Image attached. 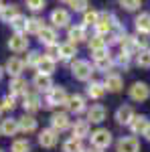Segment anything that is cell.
<instances>
[{"label": "cell", "mask_w": 150, "mask_h": 152, "mask_svg": "<svg viewBox=\"0 0 150 152\" xmlns=\"http://www.w3.org/2000/svg\"><path fill=\"white\" fill-rule=\"evenodd\" d=\"M116 24H118V20H116L110 12H100V18L95 23V31H97V35L105 37V35L112 33V28H114Z\"/></svg>", "instance_id": "obj_1"}, {"label": "cell", "mask_w": 150, "mask_h": 152, "mask_svg": "<svg viewBox=\"0 0 150 152\" xmlns=\"http://www.w3.org/2000/svg\"><path fill=\"white\" fill-rule=\"evenodd\" d=\"M89 138H91L93 148H97V150H105V148L112 144V132H110V130L100 128V130H95V132H91Z\"/></svg>", "instance_id": "obj_2"}, {"label": "cell", "mask_w": 150, "mask_h": 152, "mask_svg": "<svg viewBox=\"0 0 150 152\" xmlns=\"http://www.w3.org/2000/svg\"><path fill=\"white\" fill-rule=\"evenodd\" d=\"M67 94L63 87H53L47 91V107H57V105H65L67 104Z\"/></svg>", "instance_id": "obj_3"}, {"label": "cell", "mask_w": 150, "mask_h": 152, "mask_svg": "<svg viewBox=\"0 0 150 152\" xmlns=\"http://www.w3.org/2000/svg\"><path fill=\"white\" fill-rule=\"evenodd\" d=\"M71 73H73V77L75 79H79V81H87L89 77H91V65L87 63V61H81L77 59L73 65H71Z\"/></svg>", "instance_id": "obj_4"}, {"label": "cell", "mask_w": 150, "mask_h": 152, "mask_svg": "<svg viewBox=\"0 0 150 152\" xmlns=\"http://www.w3.org/2000/svg\"><path fill=\"white\" fill-rule=\"evenodd\" d=\"M59 140V132H55L53 128H47V130H41L39 132V144L43 148H53Z\"/></svg>", "instance_id": "obj_5"}, {"label": "cell", "mask_w": 150, "mask_h": 152, "mask_svg": "<svg viewBox=\"0 0 150 152\" xmlns=\"http://www.w3.org/2000/svg\"><path fill=\"white\" fill-rule=\"evenodd\" d=\"M130 97H132L134 102H146L150 97V87L142 81L134 83V85L130 87Z\"/></svg>", "instance_id": "obj_6"}, {"label": "cell", "mask_w": 150, "mask_h": 152, "mask_svg": "<svg viewBox=\"0 0 150 152\" xmlns=\"http://www.w3.org/2000/svg\"><path fill=\"white\" fill-rule=\"evenodd\" d=\"M51 23L55 28H65V26H69L71 23V16L67 10H63V8H55V10L51 12Z\"/></svg>", "instance_id": "obj_7"}, {"label": "cell", "mask_w": 150, "mask_h": 152, "mask_svg": "<svg viewBox=\"0 0 150 152\" xmlns=\"http://www.w3.org/2000/svg\"><path fill=\"white\" fill-rule=\"evenodd\" d=\"M108 116V112H105V107L102 104H95L89 107V112H87V122L89 124H102Z\"/></svg>", "instance_id": "obj_8"}, {"label": "cell", "mask_w": 150, "mask_h": 152, "mask_svg": "<svg viewBox=\"0 0 150 152\" xmlns=\"http://www.w3.org/2000/svg\"><path fill=\"white\" fill-rule=\"evenodd\" d=\"M69 116L67 114H63V112H57V114H53L51 116V128L55 130V132H65V130L69 128Z\"/></svg>", "instance_id": "obj_9"}, {"label": "cell", "mask_w": 150, "mask_h": 152, "mask_svg": "<svg viewBox=\"0 0 150 152\" xmlns=\"http://www.w3.org/2000/svg\"><path fill=\"white\" fill-rule=\"evenodd\" d=\"M39 41L45 45V47H49V45H55L57 43V31H55V26H43L41 31H39Z\"/></svg>", "instance_id": "obj_10"}, {"label": "cell", "mask_w": 150, "mask_h": 152, "mask_svg": "<svg viewBox=\"0 0 150 152\" xmlns=\"http://www.w3.org/2000/svg\"><path fill=\"white\" fill-rule=\"evenodd\" d=\"M8 49L14 51V53H24L26 49H29V39L24 35H18V33H14L10 41H8Z\"/></svg>", "instance_id": "obj_11"}, {"label": "cell", "mask_w": 150, "mask_h": 152, "mask_svg": "<svg viewBox=\"0 0 150 152\" xmlns=\"http://www.w3.org/2000/svg\"><path fill=\"white\" fill-rule=\"evenodd\" d=\"M104 87L108 89V91L118 94V91L124 87V79H122L118 73H108V77H105V81H104Z\"/></svg>", "instance_id": "obj_12"}, {"label": "cell", "mask_w": 150, "mask_h": 152, "mask_svg": "<svg viewBox=\"0 0 150 152\" xmlns=\"http://www.w3.org/2000/svg\"><path fill=\"white\" fill-rule=\"evenodd\" d=\"M10 95L14 97V95H26L29 94V83L24 81L23 77H12V81H10Z\"/></svg>", "instance_id": "obj_13"}, {"label": "cell", "mask_w": 150, "mask_h": 152, "mask_svg": "<svg viewBox=\"0 0 150 152\" xmlns=\"http://www.w3.org/2000/svg\"><path fill=\"white\" fill-rule=\"evenodd\" d=\"M118 152H140V142L134 136L122 138L118 142Z\"/></svg>", "instance_id": "obj_14"}, {"label": "cell", "mask_w": 150, "mask_h": 152, "mask_svg": "<svg viewBox=\"0 0 150 152\" xmlns=\"http://www.w3.org/2000/svg\"><path fill=\"white\" fill-rule=\"evenodd\" d=\"M140 51V45H138V41H136V37H128L126 35V39L122 41V53H126V55H138Z\"/></svg>", "instance_id": "obj_15"}, {"label": "cell", "mask_w": 150, "mask_h": 152, "mask_svg": "<svg viewBox=\"0 0 150 152\" xmlns=\"http://www.w3.org/2000/svg\"><path fill=\"white\" fill-rule=\"evenodd\" d=\"M134 116H136V114H134V107H132V105H120L118 112H116L118 124H130Z\"/></svg>", "instance_id": "obj_16"}, {"label": "cell", "mask_w": 150, "mask_h": 152, "mask_svg": "<svg viewBox=\"0 0 150 152\" xmlns=\"http://www.w3.org/2000/svg\"><path fill=\"white\" fill-rule=\"evenodd\" d=\"M0 132H2L4 136H16V134L20 132V128H18V120H14V118H6V120H2Z\"/></svg>", "instance_id": "obj_17"}, {"label": "cell", "mask_w": 150, "mask_h": 152, "mask_svg": "<svg viewBox=\"0 0 150 152\" xmlns=\"http://www.w3.org/2000/svg\"><path fill=\"white\" fill-rule=\"evenodd\" d=\"M67 110H69L71 114H81L83 110H85V99H83V95H71L69 99H67Z\"/></svg>", "instance_id": "obj_18"}, {"label": "cell", "mask_w": 150, "mask_h": 152, "mask_svg": "<svg viewBox=\"0 0 150 152\" xmlns=\"http://www.w3.org/2000/svg\"><path fill=\"white\" fill-rule=\"evenodd\" d=\"M67 39H69V43H73V45H77L79 41H85V39H87L85 26H83V24H79V26H69Z\"/></svg>", "instance_id": "obj_19"}, {"label": "cell", "mask_w": 150, "mask_h": 152, "mask_svg": "<svg viewBox=\"0 0 150 152\" xmlns=\"http://www.w3.org/2000/svg\"><path fill=\"white\" fill-rule=\"evenodd\" d=\"M24 69V61L18 57H12L8 59V63H6V73H10L12 77H20V73Z\"/></svg>", "instance_id": "obj_20"}, {"label": "cell", "mask_w": 150, "mask_h": 152, "mask_svg": "<svg viewBox=\"0 0 150 152\" xmlns=\"http://www.w3.org/2000/svg\"><path fill=\"white\" fill-rule=\"evenodd\" d=\"M33 85H35L39 91H49V89H53V81H51V75H43V73H37L35 79H33Z\"/></svg>", "instance_id": "obj_21"}, {"label": "cell", "mask_w": 150, "mask_h": 152, "mask_svg": "<svg viewBox=\"0 0 150 152\" xmlns=\"http://www.w3.org/2000/svg\"><path fill=\"white\" fill-rule=\"evenodd\" d=\"M128 126H130V130H132V134H144V130L148 128V120H146L144 116H134Z\"/></svg>", "instance_id": "obj_22"}, {"label": "cell", "mask_w": 150, "mask_h": 152, "mask_svg": "<svg viewBox=\"0 0 150 152\" xmlns=\"http://www.w3.org/2000/svg\"><path fill=\"white\" fill-rule=\"evenodd\" d=\"M89 136V122L87 120H79V122H75V126H73V138H87Z\"/></svg>", "instance_id": "obj_23"}, {"label": "cell", "mask_w": 150, "mask_h": 152, "mask_svg": "<svg viewBox=\"0 0 150 152\" xmlns=\"http://www.w3.org/2000/svg\"><path fill=\"white\" fill-rule=\"evenodd\" d=\"M18 128H20V132H24V134H31V132L37 130V120L33 116H26V114H24L23 118H18Z\"/></svg>", "instance_id": "obj_24"}, {"label": "cell", "mask_w": 150, "mask_h": 152, "mask_svg": "<svg viewBox=\"0 0 150 152\" xmlns=\"http://www.w3.org/2000/svg\"><path fill=\"white\" fill-rule=\"evenodd\" d=\"M77 55V47L73 45V43H63V45H59V59H63V61H67V59H73Z\"/></svg>", "instance_id": "obj_25"}, {"label": "cell", "mask_w": 150, "mask_h": 152, "mask_svg": "<svg viewBox=\"0 0 150 152\" xmlns=\"http://www.w3.org/2000/svg\"><path fill=\"white\" fill-rule=\"evenodd\" d=\"M23 107L24 112H37L39 107H41V99H39V95L35 94H26L23 99Z\"/></svg>", "instance_id": "obj_26"}, {"label": "cell", "mask_w": 150, "mask_h": 152, "mask_svg": "<svg viewBox=\"0 0 150 152\" xmlns=\"http://www.w3.org/2000/svg\"><path fill=\"white\" fill-rule=\"evenodd\" d=\"M37 71H39V73H43V75H51V73L55 71V59H51V57H47V55H43L41 63L37 65Z\"/></svg>", "instance_id": "obj_27"}, {"label": "cell", "mask_w": 150, "mask_h": 152, "mask_svg": "<svg viewBox=\"0 0 150 152\" xmlns=\"http://www.w3.org/2000/svg\"><path fill=\"white\" fill-rule=\"evenodd\" d=\"M16 14H18V6H16V4H4L2 10H0V18H2L4 23L10 24V20L16 16Z\"/></svg>", "instance_id": "obj_28"}, {"label": "cell", "mask_w": 150, "mask_h": 152, "mask_svg": "<svg viewBox=\"0 0 150 152\" xmlns=\"http://www.w3.org/2000/svg\"><path fill=\"white\" fill-rule=\"evenodd\" d=\"M105 94V87L104 83H97V81H91L87 85V95L91 97V99H100L102 95Z\"/></svg>", "instance_id": "obj_29"}, {"label": "cell", "mask_w": 150, "mask_h": 152, "mask_svg": "<svg viewBox=\"0 0 150 152\" xmlns=\"http://www.w3.org/2000/svg\"><path fill=\"white\" fill-rule=\"evenodd\" d=\"M10 26H12V31H14V33L24 35V33H26V18H24L23 14H16V16L10 20Z\"/></svg>", "instance_id": "obj_30"}, {"label": "cell", "mask_w": 150, "mask_h": 152, "mask_svg": "<svg viewBox=\"0 0 150 152\" xmlns=\"http://www.w3.org/2000/svg\"><path fill=\"white\" fill-rule=\"evenodd\" d=\"M45 24L39 16H33V18H26V33L29 35H39V31L43 28Z\"/></svg>", "instance_id": "obj_31"}, {"label": "cell", "mask_w": 150, "mask_h": 152, "mask_svg": "<svg viewBox=\"0 0 150 152\" xmlns=\"http://www.w3.org/2000/svg\"><path fill=\"white\" fill-rule=\"evenodd\" d=\"M136 28H138V33H150V14L148 12H142L136 18Z\"/></svg>", "instance_id": "obj_32"}, {"label": "cell", "mask_w": 150, "mask_h": 152, "mask_svg": "<svg viewBox=\"0 0 150 152\" xmlns=\"http://www.w3.org/2000/svg\"><path fill=\"white\" fill-rule=\"evenodd\" d=\"M112 67H114V59L110 57V55L95 59V69H97V71H105V73H108V71L112 69Z\"/></svg>", "instance_id": "obj_33"}, {"label": "cell", "mask_w": 150, "mask_h": 152, "mask_svg": "<svg viewBox=\"0 0 150 152\" xmlns=\"http://www.w3.org/2000/svg\"><path fill=\"white\" fill-rule=\"evenodd\" d=\"M63 152H83L81 140L79 138H69V140H65V144H63Z\"/></svg>", "instance_id": "obj_34"}, {"label": "cell", "mask_w": 150, "mask_h": 152, "mask_svg": "<svg viewBox=\"0 0 150 152\" xmlns=\"http://www.w3.org/2000/svg\"><path fill=\"white\" fill-rule=\"evenodd\" d=\"M105 47H108V43H105V39L102 35H95L91 41H89V51H91V53L102 51V49H105Z\"/></svg>", "instance_id": "obj_35"}, {"label": "cell", "mask_w": 150, "mask_h": 152, "mask_svg": "<svg viewBox=\"0 0 150 152\" xmlns=\"http://www.w3.org/2000/svg\"><path fill=\"white\" fill-rule=\"evenodd\" d=\"M97 18H100V12H95V10H85V12H83V26H95Z\"/></svg>", "instance_id": "obj_36"}, {"label": "cell", "mask_w": 150, "mask_h": 152, "mask_svg": "<svg viewBox=\"0 0 150 152\" xmlns=\"http://www.w3.org/2000/svg\"><path fill=\"white\" fill-rule=\"evenodd\" d=\"M10 150L12 152H31V142L29 140H14Z\"/></svg>", "instance_id": "obj_37"}, {"label": "cell", "mask_w": 150, "mask_h": 152, "mask_svg": "<svg viewBox=\"0 0 150 152\" xmlns=\"http://www.w3.org/2000/svg\"><path fill=\"white\" fill-rule=\"evenodd\" d=\"M136 63H138L140 67L148 69V67H150V51H146V49H142V51L138 53V59H136Z\"/></svg>", "instance_id": "obj_38"}, {"label": "cell", "mask_w": 150, "mask_h": 152, "mask_svg": "<svg viewBox=\"0 0 150 152\" xmlns=\"http://www.w3.org/2000/svg\"><path fill=\"white\" fill-rule=\"evenodd\" d=\"M41 59H43V55L41 53H37V51H33V53H29V57H26V67H35L37 69V65L41 63Z\"/></svg>", "instance_id": "obj_39"}, {"label": "cell", "mask_w": 150, "mask_h": 152, "mask_svg": "<svg viewBox=\"0 0 150 152\" xmlns=\"http://www.w3.org/2000/svg\"><path fill=\"white\" fill-rule=\"evenodd\" d=\"M67 4L71 6V10H75V12H85L87 10V0H69Z\"/></svg>", "instance_id": "obj_40"}, {"label": "cell", "mask_w": 150, "mask_h": 152, "mask_svg": "<svg viewBox=\"0 0 150 152\" xmlns=\"http://www.w3.org/2000/svg\"><path fill=\"white\" fill-rule=\"evenodd\" d=\"M14 107H16V102H14L12 95H6V97L2 99V104H0V110H2V112H12Z\"/></svg>", "instance_id": "obj_41"}, {"label": "cell", "mask_w": 150, "mask_h": 152, "mask_svg": "<svg viewBox=\"0 0 150 152\" xmlns=\"http://www.w3.org/2000/svg\"><path fill=\"white\" fill-rule=\"evenodd\" d=\"M45 2L47 0H26V8L33 10V12H39V10L45 8Z\"/></svg>", "instance_id": "obj_42"}, {"label": "cell", "mask_w": 150, "mask_h": 152, "mask_svg": "<svg viewBox=\"0 0 150 152\" xmlns=\"http://www.w3.org/2000/svg\"><path fill=\"white\" fill-rule=\"evenodd\" d=\"M140 4H142V0H120V6L126 10H136L140 8Z\"/></svg>", "instance_id": "obj_43"}, {"label": "cell", "mask_w": 150, "mask_h": 152, "mask_svg": "<svg viewBox=\"0 0 150 152\" xmlns=\"http://www.w3.org/2000/svg\"><path fill=\"white\" fill-rule=\"evenodd\" d=\"M116 63H118L120 67L128 69V67H130V55H126V53H120V55H118V59H116Z\"/></svg>", "instance_id": "obj_44"}, {"label": "cell", "mask_w": 150, "mask_h": 152, "mask_svg": "<svg viewBox=\"0 0 150 152\" xmlns=\"http://www.w3.org/2000/svg\"><path fill=\"white\" fill-rule=\"evenodd\" d=\"M47 57L55 59V61L59 59V45H57V43H55V45H49V47H47Z\"/></svg>", "instance_id": "obj_45"}, {"label": "cell", "mask_w": 150, "mask_h": 152, "mask_svg": "<svg viewBox=\"0 0 150 152\" xmlns=\"http://www.w3.org/2000/svg\"><path fill=\"white\" fill-rule=\"evenodd\" d=\"M150 33H138L136 35V41H138V45H140V49H144L146 45H148V41H150Z\"/></svg>", "instance_id": "obj_46"}, {"label": "cell", "mask_w": 150, "mask_h": 152, "mask_svg": "<svg viewBox=\"0 0 150 152\" xmlns=\"http://www.w3.org/2000/svg\"><path fill=\"white\" fill-rule=\"evenodd\" d=\"M142 136H146V140L150 142V124H148V128L144 130V134H142Z\"/></svg>", "instance_id": "obj_47"}, {"label": "cell", "mask_w": 150, "mask_h": 152, "mask_svg": "<svg viewBox=\"0 0 150 152\" xmlns=\"http://www.w3.org/2000/svg\"><path fill=\"white\" fill-rule=\"evenodd\" d=\"M2 75H4V69H2V65H0V79H2Z\"/></svg>", "instance_id": "obj_48"}, {"label": "cell", "mask_w": 150, "mask_h": 152, "mask_svg": "<svg viewBox=\"0 0 150 152\" xmlns=\"http://www.w3.org/2000/svg\"><path fill=\"white\" fill-rule=\"evenodd\" d=\"M2 6H4V2H2V0H0V10H2Z\"/></svg>", "instance_id": "obj_49"}, {"label": "cell", "mask_w": 150, "mask_h": 152, "mask_svg": "<svg viewBox=\"0 0 150 152\" xmlns=\"http://www.w3.org/2000/svg\"><path fill=\"white\" fill-rule=\"evenodd\" d=\"M61 2H69V0H61Z\"/></svg>", "instance_id": "obj_50"}, {"label": "cell", "mask_w": 150, "mask_h": 152, "mask_svg": "<svg viewBox=\"0 0 150 152\" xmlns=\"http://www.w3.org/2000/svg\"><path fill=\"white\" fill-rule=\"evenodd\" d=\"M83 152H91V150H83Z\"/></svg>", "instance_id": "obj_51"}, {"label": "cell", "mask_w": 150, "mask_h": 152, "mask_svg": "<svg viewBox=\"0 0 150 152\" xmlns=\"http://www.w3.org/2000/svg\"><path fill=\"white\" fill-rule=\"evenodd\" d=\"M0 152H4V150H2V148H0Z\"/></svg>", "instance_id": "obj_52"}, {"label": "cell", "mask_w": 150, "mask_h": 152, "mask_svg": "<svg viewBox=\"0 0 150 152\" xmlns=\"http://www.w3.org/2000/svg\"><path fill=\"white\" fill-rule=\"evenodd\" d=\"M0 112H2V110H0Z\"/></svg>", "instance_id": "obj_53"}]
</instances>
